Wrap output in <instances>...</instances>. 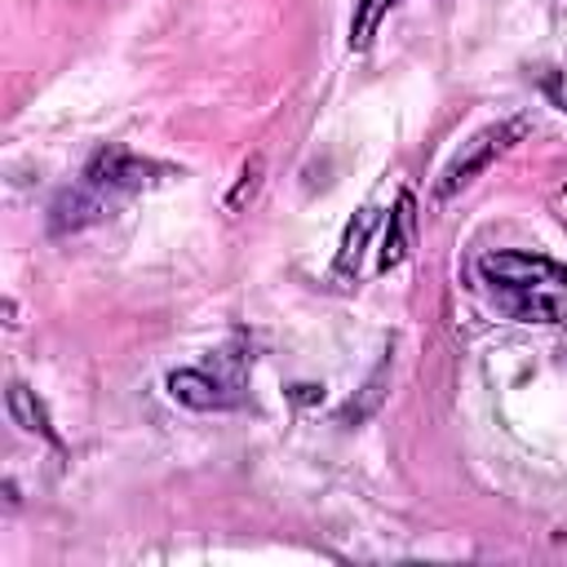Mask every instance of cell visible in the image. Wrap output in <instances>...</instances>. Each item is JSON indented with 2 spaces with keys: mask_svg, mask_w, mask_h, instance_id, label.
I'll list each match as a JSON object with an SVG mask.
<instances>
[{
  "mask_svg": "<svg viewBox=\"0 0 567 567\" xmlns=\"http://www.w3.org/2000/svg\"><path fill=\"white\" fill-rule=\"evenodd\" d=\"M478 279L518 323L567 319V270L540 252H483Z\"/></svg>",
  "mask_w": 567,
  "mask_h": 567,
  "instance_id": "obj_1",
  "label": "cell"
},
{
  "mask_svg": "<svg viewBox=\"0 0 567 567\" xmlns=\"http://www.w3.org/2000/svg\"><path fill=\"white\" fill-rule=\"evenodd\" d=\"M527 128H532L527 115H509V120H496V124L478 128V133H474L470 142H461V151L443 164V173H439V182H434V195H439V199H452L456 190H465L492 159H501L514 142H523Z\"/></svg>",
  "mask_w": 567,
  "mask_h": 567,
  "instance_id": "obj_2",
  "label": "cell"
},
{
  "mask_svg": "<svg viewBox=\"0 0 567 567\" xmlns=\"http://www.w3.org/2000/svg\"><path fill=\"white\" fill-rule=\"evenodd\" d=\"M146 173H155V164L133 159V155H124V151L111 146V151H97L93 164L84 168V190H93L97 199H106V195L146 186Z\"/></svg>",
  "mask_w": 567,
  "mask_h": 567,
  "instance_id": "obj_3",
  "label": "cell"
},
{
  "mask_svg": "<svg viewBox=\"0 0 567 567\" xmlns=\"http://www.w3.org/2000/svg\"><path fill=\"white\" fill-rule=\"evenodd\" d=\"M412 226H416V217H412V195H399V204H394V213H390V226H385V239H381V270H394L403 257H408V248H412Z\"/></svg>",
  "mask_w": 567,
  "mask_h": 567,
  "instance_id": "obj_4",
  "label": "cell"
},
{
  "mask_svg": "<svg viewBox=\"0 0 567 567\" xmlns=\"http://www.w3.org/2000/svg\"><path fill=\"white\" fill-rule=\"evenodd\" d=\"M168 394H173L177 403H186V408H226V403H230L217 381H208L204 372H190V368L168 377Z\"/></svg>",
  "mask_w": 567,
  "mask_h": 567,
  "instance_id": "obj_5",
  "label": "cell"
},
{
  "mask_svg": "<svg viewBox=\"0 0 567 567\" xmlns=\"http://www.w3.org/2000/svg\"><path fill=\"white\" fill-rule=\"evenodd\" d=\"M9 416H13V425H22L27 434H40L44 443H53V447H58V434H53V425H49V416H44V408H40L35 390H27L22 381H13V385H9Z\"/></svg>",
  "mask_w": 567,
  "mask_h": 567,
  "instance_id": "obj_6",
  "label": "cell"
},
{
  "mask_svg": "<svg viewBox=\"0 0 567 567\" xmlns=\"http://www.w3.org/2000/svg\"><path fill=\"white\" fill-rule=\"evenodd\" d=\"M399 0H359V9H354V22H350V49H368L372 44V35H377V27H381V18L394 9Z\"/></svg>",
  "mask_w": 567,
  "mask_h": 567,
  "instance_id": "obj_7",
  "label": "cell"
},
{
  "mask_svg": "<svg viewBox=\"0 0 567 567\" xmlns=\"http://www.w3.org/2000/svg\"><path fill=\"white\" fill-rule=\"evenodd\" d=\"M368 226H372V208H359V217L346 226V239H341V252H337V279H350V270L359 266V248L368 239Z\"/></svg>",
  "mask_w": 567,
  "mask_h": 567,
  "instance_id": "obj_8",
  "label": "cell"
},
{
  "mask_svg": "<svg viewBox=\"0 0 567 567\" xmlns=\"http://www.w3.org/2000/svg\"><path fill=\"white\" fill-rule=\"evenodd\" d=\"M385 377H390V359H381V368H377V372H372V381L363 385V403H359V408H346V412H341V421H363V416L381 403V394H385Z\"/></svg>",
  "mask_w": 567,
  "mask_h": 567,
  "instance_id": "obj_9",
  "label": "cell"
},
{
  "mask_svg": "<svg viewBox=\"0 0 567 567\" xmlns=\"http://www.w3.org/2000/svg\"><path fill=\"white\" fill-rule=\"evenodd\" d=\"M257 186H261V155H252V159L244 164V173H239V186L230 190L226 208H230V213H235V208H244V199H252V195H257Z\"/></svg>",
  "mask_w": 567,
  "mask_h": 567,
  "instance_id": "obj_10",
  "label": "cell"
}]
</instances>
